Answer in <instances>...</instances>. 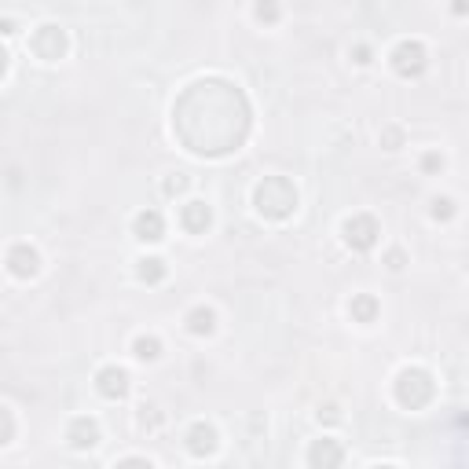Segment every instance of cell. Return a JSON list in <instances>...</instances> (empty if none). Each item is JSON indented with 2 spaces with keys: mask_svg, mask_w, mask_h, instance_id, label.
<instances>
[{
  "mask_svg": "<svg viewBox=\"0 0 469 469\" xmlns=\"http://www.w3.org/2000/svg\"><path fill=\"white\" fill-rule=\"evenodd\" d=\"M436 165H444V158H436V154L425 158V169H436Z\"/></svg>",
  "mask_w": 469,
  "mask_h": 469,
  "instance_id": "9a60e30c",
  "label": "cell"
},
{
  "mask_svg": "<svg viewBox=\"0 0 469 469\" xmlns=\"http://www.w3.org/2000/svg\"><path fill=\"white\" fill-rule=\"evenodd\" d=\"M143 268H140V279H147V282H158L165 275V268H162V261L158 257H147V261H140Z\"/></svg>",
  "mask_w": 469,
  "mask_h": 469,
  "instance_id": "8fae6325",
  "label": "cell"
},
{
  "mask_svg": "<svg viewBox=\"0 0 469 469\" xmlns=\"http://www.w3.org/2000/svg\"><path fill=\"white\" fill-rule=\"evenodd\" d=\"M132 348H136V359H147V363L162 356V341H158V337H136Z\"/></svg>",
  "mask_w": 469,
  "mask_h": 469,
  "instance_id": "30bf717a",
  "label": "cell"
},
{
  "mask_svg": "<svg viewBox=\"0 0 469 469\" xmlns=\"http://www.w3.org/2000/svg\"><path fill=\"white\" fill-rule=\"evenodd\" d=\"M345 242L352 250H370L378 242V224L370 217H348L345 220Z\"/></svg>",
  "mask_w": 469,
  "mask_h": 469,
  "instance_id": "7a4b0ae2",
  "label": "cell"
},
{
  "mask_svg": "<svg viewBox=\"0 0 469 469\" xmlns=\"http://www.w3.org/2000/svg\"><path fill=\"white\" fill-rule=\"evenodd\" d=\"M187 330L191 334H213V330H217V312H213V308H195V312L187 315Z\"/></svg>",
  "mask_w": 469,
  "mask_h": 469,
  "instance_id": "52a82bcc",
  "label": "cell"
},
{
  "mask_svg": "<svg viewBox=\"0 0 469 469\" xmlns=\"http://www.w3.org/2000/svg\"><path fill=\"white\" fill-rule=\"evenodd\" d=\"M389 268H392V272L403 268V253H389Z\"/></svg>",
  "mask_w": 469,
  "mask_h": 469,
  "instance_id": "5bb4252c",
  "label": "cell"
},
{
  "mask_svg": "<svg viewBox=\"0 0 469 469\" xmlns=\"http://www.w3.org/2000/svg\"><path fill=\"white\" fill-rule=\"evenodd\" d=\"M312 462H341V451H330V447L319 444L315 451H312Z\"/></svg>",
  "mask_w": 469,
  "mask_h": 469,
  "instance_id": "7c38bea8",
  "label": "cell"
},
{
  "mask_svg": "<svg viewBox=\"0 0 469 469\" xmlns=\"http://www.w3.org/2000/svg\"><path fill=\"white\" fill-rule=\"evenodd\" d=\"M348 312L359 319V323H370V319H374V312H378V304H374V297H367V293H359L356 301L348 304Z\"/></svg>",
  "mask_w": 469,
  "mask_h": 469,
  "instance_id": "ba28073f",
  "label": "cell"
},
{
  "mask_svg": "<svg viewBox=\"0 0 469 469\" xmlns=\"http://www.w3.org/2000/svg\"><path fill=\"white\" fill-rule=\"evenodd\" d=\"M184 224H187V231H206L209 228V206L206 202H187L184 206Z\"/></svg>",
  "mask_w": 469,
  "mask_h": 469,
  "instance_id": "8992f818",
  "label": "cell"
},
{
  "mask_svg": "<svg viewBox=\"0 0 469 469\" xmlns=\"http://www.w3.org/2000/svg\"><path fill=\"white\" fill-rule=\"evenodd\" d=\"M95 381H99V392L106 400H125V396H129V389H132L129 370H121V367H103Z\"/></svg>",
  "mask_w": 469,
  "mask_h": 469,
  "instance_id": "3957f363",
  "label": "cell"
},
{
  "mask_svg": "<svg viewBox=\"0 0 469 469\" xmlns=\"http://www.w3.org/2000/svg\"><path fill=\"white\" fill-rule=\"evenodd\" d=\"M136 239H143V242H162L165 239V220H162V213L158 209H147L136 217Z\"/></svg>",
  "mask_w": 469,
  "mask_h": 469,
  "instance_id": "5b68a950",
  "label": "cell"
},
{
  "mask_svg": "<svg viewBox=\"0 0 469 469\" xmlns=\"http://www.w3.org/2000/svg\"><path fill=\"white\" fill-rule=\"evenodd\" d=\"M8 268H12V275H19V279H29V275H37L40 268V257H37V250L34 246H15L12 253H8Z\"/></svg>",
  "mask_w": 469,
  "mask_h": 469,
  "instance_id": "277c9868",
  "label": "cell"
},
{
  "mask_svg": "<svg viewBox=\"0 0 469 469\" xmlns=\"http://www.w3.org/2000/svg\"><path fill=\"white\" fill-rule=\"evenodd\" d=\"M425 48L418 45V40H403V45L392 51V67H396L403 77H418V73L425 70Z\"/></svg>",
  "mask_w": 469,
  "mask_h": 469,
  "instance_id": "6da1fadb",
  "label": "cell"
},
{
  "mask_svg": "<svg viewBox=\"0 0 469 469\" xmlns=\"http://www.w3.org/2000/svg\"><path fill=\"white\" fill-rule=\"evenodd\" d=\"M257 19H261V23H275V19H279V8H275V4H261L257 8Z\"/></svg>",
  "mask_w": 469,
  "mask_h": 469,
  "instance_id": "4fadbf2b",
  "label": "cell"
},
{
  "mask_svg": "<svg viewBox=\"0 0 469 469\" xmlns=\"http://www.w3.org/2000/svg\"><path fill=\"white\" fill-rule=\"evenodd\" d=\"M213 440H217V433L209 429V425H195L191 429V451H213Z\"/></svg>",
  "mask_w": 469,
  "mask_h": 469,
  "instance_id": "9c48e42d",
  "label": "cell"
}]
</instances>
